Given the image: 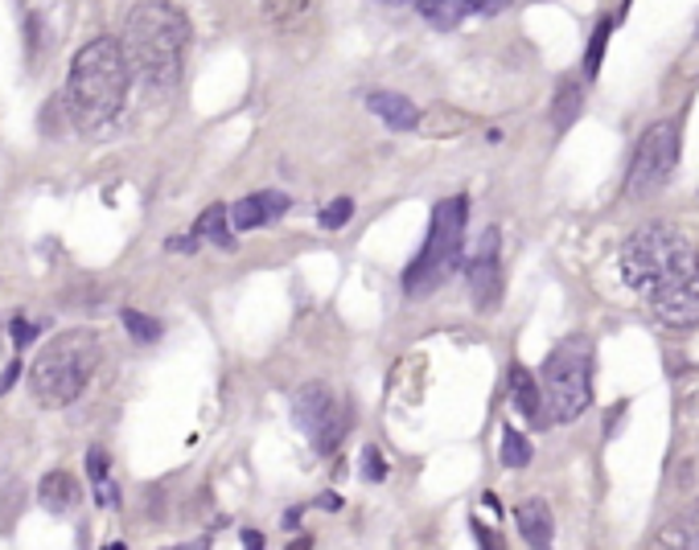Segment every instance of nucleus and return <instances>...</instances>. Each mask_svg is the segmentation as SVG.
Segmentation results:
<instances>
[{
  "instance_id": "obj_18",
  "label": "nucleus",
  "mask_w": 699,
  "mask_h": 550,
  "mask_svg": "<svg viewBox=\"0 0 699 550\" xmlns=\"http://www.w3.org/2000/svg\"><path fill=\"white\" fill-rule=\"evenodd\" d=\"M650 547H696L699 550V501L679 517V522H671L663 534H654Z\"/></svg>"
},
{
  "instance_id": "obj_30",
  "label": "nucleus",
  "mask_w": 699,
  "mask_h": 550,
  "mask_svg": "<svg viewBox=\"0 0 699 550\" xmlns=\"http://www.w3.org/2000/svg\"><path fill=\"white\" fill-rule=\"evenodd\" d=\"M317 505H321V510H338V505H342V497H338V493H326L321 501H317Z\"/></svg>"
},
{
  "instance_id": "obj_31",
  "label": "nucleus",
  "mask_w": 699,
  "mask_h": 550,
  "mask_svg": "<svg viewBox=\"0 0 699 550\" xmlns=\"http://www.w3.org/2000/svg\"><path fill=\"white\" fill-rule=\"evenodd\" d=\"M395 4H400V0H395Z\"/></svg>"
},
{
  "instance_id": "obj_15",
  "label": "nucleus",
  "mask_w": 699,
  "mask_h": 550,
  "mask_svg": "<svg viewBox=\"0 0 699 550\" xmlns=\"http://www.w3.org/2000/svg\"><path fill=\"white\" fill-rule=\"evenodd\" d=\"M37 501H41L50 514H71L74 505H78V480H74L71 473H62V468H54V473H46L41 485H37Z\"/></svg>"
},
{
  "instance_id": "obj_19",
  "label": "nucleus",
  "mask_w": 699,
  "mask_h": 550,
  "mask_svg": "<svg viewBox=\"0 0 699 550\" xmlns=\"http://www.w3.org/2000/svg\"><path fill=\"white\" fill-rule=\"evenodd\" d=\"M87 473H91V480H95V501H99V505H108V510H115V505H120V489H115L108 457H103L99 448L87 452Z\"/></svg>"
},
{
  "instance_id": "obj_17",
  "label": "nucleus",
  "mask_w": 699,
  "mask_h": 550,
  "mask_svg": "<svg viewBox=\"0 0 699 550\" xmlns=\"http://www.w3.org/2000/svg\"><path fill=\"white\" fill-rule=\"evenodd\" d=\"M259 9L277 29H296L317 13V0H259Z\"/></svg>"
},
{
  "instance_id": "obj_9",
  "label": "nucleus",
  "mask_w": 699,
  "mask_h": 550,
  "mask_svg": "<svg viewBox=\"0 0 699 550\" xmlns=\"http://www.w3.org/2000/svg\"><path fill=\"white\" fill-rule=\"evenodd\" d=\"M650 300V312L663 321L666 329H696L699 325V259L679 275V279H671L666 288H659L654 296H646Z\"/></svg>"
},
{
  "instance_id": "obj_21",
  "label": "nucleus",
  "mask_w": 699,
  "mask_h": 550,
  "mask_svg": "<svg viewBox=\"0 0 699 550\" xmlns=\"http://www.w3.org/2000/svg\"><path fill=\"white\" fill-rule=\"evenodd\" d=\"M585 108V95H580V83H560V95H555L552 108V124L555 132H568L576 124V115Z\"/></svg>"
},
{
  "instance_id": "obj_13",
  "label": "nucleus",
  "mask_w": 699,
  "mask_h": 550,
  "mask_svg": "<svg viewBox=\"0 0 699 550\" xmlns=\"http://www.w3.org/2000/svg\"><path fill=\"white\" fill-rule=\"evenodd\" d=\"M367 108L383 120L391 132H416V103L404 99V95H391V91H367Z\"/></svg>"
},
{
  "instance_id": "obj_28",
  "label": "nucleus",
  "mask_w": 699,
  "mask_h": 550,
  "mask_svg": "<svg viewBox=\"0 0 699 550\" xmlns=\"http://www.w3.org/2000/svg\"><path fill=\"white\" fill-rule=\"evenodd\" d=\"M13 341H17V346H29V341H34V329H29L21 316L13 321Z\"/></svg>"
},
{
  "instance_id": "obj_16",
  "label": "nucleus",
  "mask_w": 699,
  "mask_h": 550,
  "mask_svg": "<svg viewBox=\"0 0 699 550\" xmlns=\"http://www.w3.org/2000/svg\"><path fill=\"white\" fill-rule=\"evenodd\" d=\"M511 399H515V407L535 423V427H548V415H543V390H539V383L531 378V370L511 366Z\"/></svg>"
},
{
  "instance_id": "obj_4",
  "label": "nucleus",
  "mask_w": 699,
  "mask_h": 550,
  "mask_svg": "<svg viewBox=\"0 0 699 550\" xmlns=\"http://www.w3.org/2000/svg\"><path fill=\"white\" fill-rule=\"evenodd\" d=\"M696 247L671 222H646L622 247V279L638 296H654L696 263Z\"/></svg>"
},
{
  "instance_id": "obj_23",
  "label": "nucleus",
  "mask_w": 699,
  "mask_h": 550,
  "mask_svg": "<svg viewBox=\"0 0 699 550\" xmlns=\"http://www.w3.org/2000/svg\"><path fill=\"white\" fill-rule=\"evenodd\" d=\"M609 34H613V21L601 17V21H597V29H592L589 54H585V78H597V74H601V58H605Z\"/></svg>"
},
{
  "instance_id": "obj_12",
  "label": "nucleus",
  "mask_w": 699,
  "mask_h": 550,
  "mask_svg": "<svg viewBox=\"0 0 699 550\" xmlns=\"http://www.w3.org/2000/svg\"><path fill=\"white\" fill-rule=\"evenodd\" d=\"M506 0H420V13L432 25H441V29H449V25H457V21H465L469 13H498Z\"/></svg>"
},
{
  "instance_id": "obj_6",
  "label": "nucleus",
  "mask_w": 699,
  "mask_h": 550,
  "mask_svg": "<svg viewBox=\"0 0 699 550\" xmlns=\"http://www.w3.org/2000/svg\"><path fill=\"white\" fill-rule=\"evenodd\" d=\"M543 415L552 423L580 420L592 407V349L580 337H568L548 353L543 362Z\"/></svg>"
},
{
  "instance_id": "obj_11",
  "label": "nucleus",
  "mask_w": 699,
  "mask_h": 550,
  "mask_svg": "<svg viewBox=\"0 0 699 550\" xmlns=\"http://www.w3.org/2000/svg\"><path fill=\"white\" fill-rule=\"evenodd\" d=\"M289 198L277 193V189H268V193H252V198H240V202L226 210V218L235 230H256V226H268L272 218H280L284 210H289Z\"/></svg>"
},
{
  "instance_id": "obj_24",
  "label": "nucleus",
  "mask_w": 699,
  "mask_h": 550,
  "mask_svg": "<svg viewBox=\"0 0 699 550\" xmlns=\"http://www.w3.org/2000/svg\"><path fill=\"white\" fill-rule=\"evenodd\" d=\"M461 128V115H453V111H428V115H416V132H424V136H449V132Z\"/></svg>"
},
{
  "instance_id": "obj_29",
  "label": "nucleus",
  "mask_w": 699,
  "mask_h": 550,
  "mask_svg": "<svg viewBox=\"0 0 699 550\" xmlns=\"http://www.w3.org/2000/svg\"><path fill=\"white\" fill-rule=\"evenodd\" d=\"M17 374H21V362H13V370H4V378H0V390H9V386L17 383Z\"/></svg>"
},
{
  "instance_id": "obj_10",
  "label": "nucleus",
  "mask_w": 699,
  "mask_h": 550,
  "mask_svg": "<svg viewBox=\"0 0 699 550\" xmlns=\"http://www.w3.org/2000/svg\"><path fill=\"white\" fill-rule=\"evenodd\" d=\"M469 292H474V304L478 312H494L498 300H502V239H498V230H481L478 239V251L469 259Z\"/></svg>"
},
{
  "instance_id": "obj_2",
  "label": "nucleus",
  "mask_w": 699,
  "mask_h": 550,
  "mask_svg": "<svg viewBox=\"0 0 699 550\" xmlns=\"http://www.w3.org/2000/svg\"><path fill=\"white\" fill-rule=\"evenodd\" d=\"M132 71L115 37H91L71 62L66 78V111L83 132L111 124L128 99Z\"/></svg>"
},
{
  "instance_id": "obj_26",
  "label": "nucleus",
  "mask_w": 699,
  "mask_h": 550,
  "mask_svg": "<svg viewBox=\"0 0 699 550\" xmlns=\"http://www.w3.org/2000/svg\"><path fill=\"white\" fill-rule=\"evenodd\" d=\"M350 214H354V202H350V198H338V202H330L321 214H317V222H321L326 230H342L350 222Z\"/></svg>"
},
{
  "instance_id": "obj_7",
  "label": "nucleus",
  "mask_w": 699,
  "mask_h": 550,
  "mask_svg": "<svg viewBox=\"0 0 699 550\" xmlns=\"http://www.w3.org/2000/svg\"><path fill=\"white\" fill-rule=\"evenodd\" d=\"M293 420L296 427L305 432V440L314 443L321 457H330V452H338L342 436H346L350 411H346V399H342L333 386L309 383L293 395Z\"/></svg>"
},
{
  "instance_id": "obj_5",
  "label": "nucleus",
  "mask_w": 699,
  "mask_h": 550,
  "mask_svg": "<svg viewBox=\"0 0 699 550\" xmlns=\"http://www.w3.org/2000/svg\"><path fill=\"white\" fill-rule=\"evenodd\" d=\"M465 222H469V198H444V202H437L420 255L412 259V267L404 272V292L412 296V300L432 296L444 279L461 267Z\"/></svg>"
},
{
  "instance_id": "obj_1",
  "label": "nucleus",
  "mask_w": 699,
  "mask_h": 550,
  "mask_svg": "<svg viewBox=\"0 0 699 550\" xmlns=\"http://www.w3.org/2000/svg\"><path fill=\"white\" fill-rule=\"evenodd\" d=\"M128 71L165 91L182 78V62H185V46H189V21L182 17L177 4L169 0H145L136 4L128 17H124V34L115 37Z\"/></svg>"
},
{
  "instance_id": "obj_20",
  "label": "nucleus",
  "mask_w": 699,
  "mask_h": 550,
  "mask_svg": "<svg viewBox=\"0 0 699 550\" xmlns=\"http://www.w3.org/2000/svg\"><path fill=\"white\" fill-rule=\"evenodd\" d=\"M194 239H198V242L210 239L214 247H235V239H231V218H226V205H210L203 218L194 222Z\"/></svg>"
},
{
  "instance_id": "obj_8",
  "label": "nucleus",
  "mask_w": 699,
  "mask_h": 550,
  "mask_svg": "<svg viewBox=\"0 0 699 550\" xmlns=\"http://www.w3.org/2000/svg\"><path fill=\"white\" fill-rule=\"evenodd\" d=\"M679 165V128L666 120V124H654L646 132L638 148H634V161H629V198H650L659 193L671 173Z\"/></svg>"
},
{
  "instance_id": "obj_22",
  "label": "nucleus",
  "mask_w": 699,
  "mask_h": 550,
  "mask_svg": "<svg viewBox=\"0 0 699 550\" xmlns=\"http://www.w3.org/2000/svg\"><path fill=\"white\" fill-rule=\"evenodd\" d=\"M502 464L506 468H527L531 464V440L515 427H502Z\"/></svg>"
},
{
  "instance_id": "obj_25",
  "label": "nucleus",
  "mask_w": 699,
  "mask_h": 550,
  "mask_svg": "<svg viewBox=\"0 0 699 550\" xmlns=\"http://www.w3.org/2000/svg\"><path fill=\"white\" fill-rule=\"evenodd\" d=\"M124 329L136 337V341H157L161 337V321H152V316H145V312H136V309H124Z\"/></svg>"
},
{
  "instance_id": "obj_14",
  "label": "nucleus",
  "mask_w": 699,
  "mask_h": 550,
  "mask_svg": "<svg viewBox=\"0 0 699 550\" xmlns=\"http://www.w3.org/2000/svg\"><path fill=\"white\" fill-rule=\"evenodd\" d=\"M515 522L523 538L531 542V547H552L555 538V522H552V510H548V501H539V497H527L523 505L515 510Z\"/></svg>"
},
{
  "instance_id": "obj_3",
  "label": "nucleus",
  "mask_w": 699,
  "mask_h": 550,
  "mask_svg": "<svg viewBox=\"0 0 699 550\" xmlns=\"http://www.w3.org/2000/svg\"><path fill=\"white\" fill-rule=\"evenodd\" d=\"M99 366V337L91 329L58 333L54 341L37 349L34 366H29V390L41 407H71L83 386L91 383Z\"/></svg>"
},
{
  "instance_id": "obj_32",
  "label": "nucleus",
  "mask_w": 699,
  "mask_h": 550,
  "mask_svg": "<svg viewBox=\"0 0 699 550\" xmlns=\"http://www.w3.org/2000/svg\"><path fill=\"white\" fill-rule=\"evenodd\" d=\"M696 37H699V34H696Z\"/></svg>"
},
{
  "instance_id": "obj_27",
  "label": "nucleus",
  "mask_w": 699,
  "mask_h": 550,
  "mask_svg": "<svg viewBox=\"0 0 699 550\" xmlns=\"http://www.w3.org/2000/svg\"><path fill=\"white\" fill-rule=\"evenodd\" d=\"M363 477L367 480L387 477V464H383V457H379V448H367V452H363Z\"/></svg>"
}]
</instances>
